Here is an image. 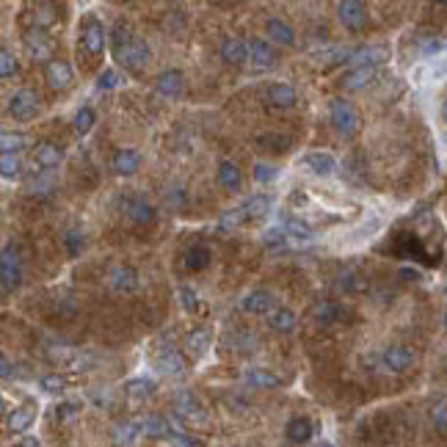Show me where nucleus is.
Returning a JSON list of instances; mask_svg holds the SVG:
<instances>
[{
    "label": "nucleus",
    "mask_w": 447,
    "mask_h": 447,
    "mask_svg": "<svg viewBox=\"0 0 447 447\" xmlns=\"http://www.w3.org/2000/svg\"><path fill=\"white\" fill-rule=\"evenodd\" d=\"M44 78H47V83H50V89H56V92H64L72 86V80H75V75H72V66L61 61V59H53L50 64L44 66Z\"/></svg>",
    "instance_id": "7"
},
{
    "label": "nucleus",
    "mask_w": 447,
    "mask_h": 447,
    "mask_svg": "<svg viewBox=\"0 0 447 447\" xmlns=\"http://www.w3.org/2000/svg\"><path fill=\"white\" fill-rule=\"evenodd\" d=\"M0 174L3 180H17L23 174V160L20 155H3L0 158Z\"/></svg>",
    "instance_id": "40"
},
{
    "label": "nucleus",
    "mask_w": 447,
    "mask_h": 447,
    "mask_svg": "<svg viewBox=\"0 0 447 447\" xmlns=\"http://www.w3.org/2000/svg\"><path fill=\"white\" fill-rule=\"evenodd\" d=\"M31 191L33 193H50L53 191V177H39V180H33Z\"/></svg>",
    "instance_id": "55"
},
{
    "label": "nucleus",
    "mask_w": 447,
    "mask_h": 447,
    "mask_svg": "<svg viewBox=\"0 0 447 447\" xmlns=\"http://www.w3.org/2000/svg\"><path fill=\"white\" fill-rule=\"evenodd\" d=\"M0 147H3V155H17L23 147H25V135L23 133H3L0 135Z\"/></svg>",
    "instance_id": "41"
},
{
    "label": "nucleus",
    "mask_w": 447,
    "mask_h": 447,
    "mask_svg": "<svg viewBox=\"0 0 447 447\" xmlns=\"http://www.w3.org/2000/svg\"><path fill=\"white\" fill-rule=\"evenodd\" d=\"M249 44L243 42V39H238V36H229V39H223V44H221V59L226 61V64H235V66H240V64H246L249 61Z\"/></svg>",
    "instance_id": "12"
},
{
    "label": "nucleus",
    "mask_w": 447,
    "mask_h": 447,
    "mask_svg": "<svg viewBox=\"0 0 447 447\" xmlns=\"http://www.w3.org/2000/svg\"><path fill=\"white\" fill-rule=\"evenodd\" d=\"M285 229H288V232H293L295 238H304V240H307V238H312V229H310L307 223H301V221H288V223H285Z\"/></svg>",
    "instance_id": "54"
},
{
    "label": "nucleus",
    "mask_w": 447,
    "mask_h": 447,
    "mask_svg": "<svg viewBox=\"0 0 447 447\" xmlns=\"http://www.w3.org/2000/svg\"><path fill=\"white\" fill-rule=\"evenodd\" d=\"M274 307H276V295L268 293V290H255V293L243 295V301H240V310L249 312V315H265Z\"/></svg>",
    "instance_id": "9"
},
{
    "label": "nucleus",
    "mask_w": 447,
    "mask_h": 447,
    "mask_svg": "<svg viewBox=\"0 0 447 447\" xmlns=\"http://www.w3.org/2000/svg\"><path fill=\"white\" fill-rule=\"evenodd\" d=\"M246 384L257 386V389H274V386H279V376H274L265 367H249L246 370Z\"/></svg>",
    "instance_id": "31"
},
{
    "label": "nucleus",
    "mask_w": 447,
    "mask_h": 447,
    "mask_svg": "<svg viewBox=\"0 0 447 447\" xmlns=\"http://www.w3.org/2000/svg\"><path fill=\"white\" fill-rule=\"evenodd\" d=\"M268 207H271V199L265 193H255V196H249L243 202V210L249 213V219H262L268 213Z\"/></svg>",
    "instance_id": "39"
},
{
    "label": "nucleus",
    "mask_w": 447,
    "mask_h": 447,
    "mask_svg": "<svg viewBox=\"0 0 447 447\" xmlns=\"http://www.w3.org/2000/svg\"><path fill=\"white\" fill-rule=\"evenodd\" d=\"M169 442H171V445H174V447H204V445H202V442H199V439H193L191 434H185V431H180L177 425H174V434L169 436Z\"/></svg>",
    "instance_id": "45"
},
{
    "label": "nucleus",
    "mask_w": 447,
    "mask_h": 447,
    "mask_svg": "<svg viewBox=\"0 0 447 447\" xmlns=\"http://www.w3.org/2000/svg\"><path fill=\"white\" fill-rule=\"evenodd\" d=\"M42 389L44 392H64L66 386V379L64 376H59V373H50V376H42Z\"/></svg>",
    "instance_id": "47"
},
{
    "label": "nucleus",
    "mask_w": 447,
    "mask_h": 447,
    "mask_svg": "<svg viewBox=\"0 0 447 447\" xmlns=\"http://www.w3.org/2000/svg\"><path fill=\"white\" fill-rule=\"evenodd\" d=\"M345 312H343V307L340 304H334V301H320L312 307V318L323 323V326H331V323H337V320L343 318Z\"/></svg>",
    "instance_id": "30"
},
{
    "label": "nucleus",
    "mask_w": 447,
    "mask_h": 447,
    "mask_svg": "<svg viewBox=\"0 0 447 447\" xmlns=\"http://www.w3.org/2000/svg\"><path fill=\"white\" fill-rule=\"evenodd\" d=\"M249 61L255 69H271V66L276 64V50L265 42V39H255L252 44H249Z\"/></svg>",
    "instance_id": "13"
},
{
    "label": "nucleus",
    "mask_w": 447,
    "mask_h": 447,
    "mask_svg": "<svg viewBox=\"0 0 447 447\" xmlns=\"http://www.w3.org/2000/svg\"><path fill=\"white\" fill-rule=\"evenodd\" d=\"M180 298H183V310H188V312H193V310L199 307V301H196V290H191L188 285H183V288H180Z\"/></svg>",
    "instance_id": "51"
},
{
    "label": "nucleus",
    "mask_w": 447,
    "mask_h": 447,
    "mask_svg": "<svg viewBox=\"0 0 447 447\" xmlns=\"http://www.w3.org/2000/svg\"><path fill=\"white\" fill-rule=\"evenodd\" d=\"M431 417H434L436 428H442V431H447V400H439V403L434 406V412H431Z\"/></svg>",
    "instance_id": "52"
},
{
    "label": "nucleus",
    "mask_w": 447,
    "mask_h": 447,
    "mask_svg": "<svg viewBox=\"0 0 447 447\" xmlns=\"http://www.w3.org/2000/svg\"><path fill=\"white\" fill-rule=\"evenodd\" d=\"M33 160H36V166H39V169L50 171V169H56V166L64 160V149H61L59 144H50V141H44V144H39V147H36V155H33Z\"/></svg>",
    "instance_id": "14"
},
{
    "label": "nucleus",
    "mask_w": 447,
    "mask_h": 447,
    "mask_svg": "<svg viewBox=\"0 0 447 447\" xmlns=\"http://www.w3.org/2000/svg\"><path fill=\"white\" fill-rule=\"evenodd\" d=\"M78 415H80V406H78V403H59V406H56V420H59V422H69V420H75Z\"/></svg>",
    "instance_id": "50"
},
{
    "label": "nucleus",
    "mask_w": 447,
    "mask_h": 447,
    "mask_svg": "<svg viewBox=\"0 0 447 447\" xmlns=\"http://www.w3.org/2000/svg\"><path fill=\"white\" fill-rule=\"evenodd\" d=\"M185 89V80H183V72L180 69H169L158 78V92L169 99H177Z\"/></svg>",
    "instance_id": "17"
},
{
    "label": "nucleus",
    "mask_w": 447,
    "mask_h": 447,
    "mask_svg": "<svg viewBox=\"0 0 447 447\" xmlns=\"http://www.w3.org/2000/svg\"><path fill=\"white\" fill-rule=\"evenodd\" d=\"M246 221H249V213L243 210V204H238V207H232V210L223 213L221 221H219V229H221V232H232V229L243 226Z\"/></svg>",
    "instance_id": "38"
},
{
    "label": "nucleus",
    "mask_w": 447,
    "mask_h": 447,
    "mask_svg": "<svg viewBox=\"0 0 447 447\" xmlns=\"http://www.w3.org/2000/svg\"><path fill=\"white\" fill-rule=\"evenodd\" d=\"M36 420V406L33 403H25V406H17L11 415H8V431L11 434H25Z\"/></svg>",
    "instance_id": "18"
},
{
    "label": "nucleus",
    "mask_w": 447,
    "mask_h": 447,
    "mask_svg": "<svg viewBox=\"0 0 447 447\" xmlns=\"http://www.w3.org/2000/svg\"><path fill=\"white\" fill-rule=\"evenodd\" d=\"M94 122H97L94 108H89V105H83V108L78 111V116H75V133H78V135H86L89 130L94 128Z\"/></svg>",
    "instance_id": "42"
},
{
    "label": "nucleus",
    "mask_w": 447,
    "mask_h": 447,
    "mask_svg": "<svg viewBox=\"0 0 447 447\" xmlns=\"http://www.w3.org/2000/svg\"><path fill=\"white\" fill-rule=\"evenodd\" d=\"M329 116H331L334 130H337L340 135H345V138H353V135L362 130L359 111L353 108L348 99H343V97H334V99L329 102Z\"/></svg>",
    "instance_id": "1"
},
{
    "label": "nucleus",
    "mask_w": 447,
    "mask_h": 447,
    "mask_svg": "<svg viewBox=\"0 0 447 447\" xmlns=\"http://www.w3.org/2000/svg\"><path fill=\"white\" fill-rule=\"evenodd\" d=\"M337 14H340L343 25L351 28V31H359V28L367 23V8H365V3H359V0H343V3L337 6Z\"/></svg>",
    "instance_id": "8"
},
{
    "label": "nucleus",
    "mask_w": 447,
    "mask_h": 447,
    "mask_svg": "<svg viewBox=\"0 0 447 447\" xmlns=\"http://www.w3.org/2000/svg\"><path fill=\"white\" fill-rule=\"evenodd\" d=\"M442 119H445V125H447V99L442 102Z\"/></svg>",
    "instance_id": "59"
},
{
    "label": "nucleus",
    "mask_w": 447,
    "mask_h": 447,
    "mask_svg": "<svg viewBox=\"0 0 447 447\" xmlns=\"http://www.w3.org/2000/svg\"><path fill=\"white\" fill-rule=\"evenodd\" d=\"M445 323H447V312H445Z\"/></svg>",
    "instance_id": "61"
},
{
    "label": "nucleus",
    "mask_w": 447,
    "mask_h": 447,
    "mask_svg": "<svg viewBox=\"0 0 447 447\" xmlns=\"http://www.w3.org/2000/svg\"><path fill=\"white\" fill-rule=\"evenodd\" d=\"M138 434H144V422H135V420L119 422V425L114 428V439H116V445H122V447L133 445V442L138 439Z\"/></svg>",
    "instance_id": "29"
},
{
    "label": "nucleus",
    "mask_w": 447,
    "mask_h": 447,
    "mask_svg": "<svg viewBox=\"0 0 447 447\" xmlns=\"http://www.w3.org/2000/svg\"><path fill=\"white\" fill-rule=\"evenodd\" d=\"M155 367H158V373H163V376H174L177 379V376L185 373V359L174 351L160 353L158 359H155Z\"/></svg>",
    "instance_id": "24"
},
{
    "label": "nucleus",
    "mask_w": 447,
    "mask_h": 447,
    "mask_svg": "<svg viewBox=\"0 0 447 447\" xmlns=\"http://www.w3.org/2000/svg\"><path fill=\"white\" fill-rule=\"evenodd\" d=\"M66 249H69V255H78L80 249H83V235L78 232V229H72V232H66Z\"/></svg>",
    "instance_id": "53"
},
{
    "label": "nucleus",
    "mask_w": 447,
    "mask_h": 447,
    "mask_svg": "<svg viewBox=\"0 0 447 447\" xmlns=\"http://www.w3.org/2000/svg\"><path fill=\"white\" fill-rule=\"evenodd\" d=\"M119 86V75L114 72V69H105L99 78H97V89L99 92H111V89H116Z\"/></svg>",
    "instance_id": "49"
},
{
    "label": "nucleus",
    "mask_w": 447,
    "mask_h": 447,
    "mask_svg": "<svg viewBox=\"0 0 447 447\" xmlns=\"http://www.w3.org/2000/svg\"><path fill=\"white\" fill-rule=\"evenodd\" d=\"M152 392H155V381H149V379H133L125 384V395L130 400H147Z\"/></svg>",
    "instance_id": "34"
},
{
    "label": "nucleus",
    "mask_w": 447,
    "mask_h": 447,
    "mask_svg": "<svg viewBox=\"0 0 447 447\" xmlns=\"http://www.w3.org/2000/svg\"><path fill=\"white\" fill-rule=\"evenodd\" d=\"M0 376H3V379H8V376H11V362H8L6 356L0 359Z\"/></svg>",
    "instance_id": "56"
},
{
    "label": "nucleus",
    "mask_w": 447,
    "mask_h": 447,
    "mask_svg": "<svg viewBox=\"0 0 447 447\" xmlns=\"http://www.w3.org/2000/svg\"><path fill=\"white\" fill-rule=\"evenodd\" d=\"M384 59H389V50L381 47V44H370V47H362V50L351 53L353 69H359V66H376L381 64Z\"/></svg>",
    "instance_id": "16"
},
{
    "label": "nucleus",
    "mask_w": 447,
    "mask_h": 447,
    "mask_svg": "<svg viewBox=\"0 0 447 447\" xmlns=\"http://www.w3.org/2000/svg\"><path fill=\"white\" fill-rule=\"evenodd\" d=\"M257 144H259V147L271 144L268 149H274V152H285V149L290 147V138L288 135H259V138H257Z\"/></svg>",
    "instance_id": "44"
},
{
    "label": "nucleus",
    "mask_w": 447,
    "mask_h": 447,
    "mask_svg": "<svg viewBox=\"0 0 447 447\" xmlns=\"http://www.w3.org/2000/svg\"><path fill=\"white\" fill-rule=\"evenodd\" d=\"M174 412L177 417H183V420H191V422H204L207 420V412H204V406L199 403V398L193 395V392H180L177 398H174Z\"/></svg>",
    "instance_id": "6"
},
{
    "label": "nucleus",
    "mask_w": 447,
    "mask_h": 447,
    "mask_svg": "<svg viewBox=\"0 0 447 447\" xmlns=\"http://www.w3.org/2000/svg\"><path fill=\"white\" fill-rule=\"evenodd\" d=\"M36 111H39V94L33 89H20L8 99V114L17 122H31L36 116Z\"/></svg>",
    "instance_id": "2"
},
{
    "label": "nucleus",
    "mask_w": 447,
    "mask_h": 447,
    "mask_svg": "<svg viewBox=\"0 0 447 447\" xmlns=\"http://www.w3.org/2000/svg\"><path fill=\"white\" fill-rule=\"evenodd\" d=\"M133 39H135V36H133V28H130L128 23L119 20V23L114 25V31H111V50H114V56H116L119 50H125Z\"/></svg>",
    "instance_id": "37"
},
{
    "label": "nucleus",
    "mask_w": 447,
    "mask_h": 447,
    "mask_svg": "<svg viewBox=\"0 0 447 447\" xmlns=\"http://www.w3.org/2000/svg\"><path fill=\"white\" fill-rule=\"evenodd\" d=\"M265 33H268L274 42L285 44V47H293V44H295V31L290 28L285 20H279V17H271V20L265 23Z\"/></svg>",
    "instance_id": "22"
},
{
    "label": "nucleus",
    "mask_w": 447,
    "mask_h": 447,
    "mask_svg": "<svg viewBox=\"0 0 447 447\" xmlns=\"http://www.w3.org/2000/svg\"><path fill=\"white\" fill-rule=\"evenodd\" d=\"M144 434L152 436V439H169L174 434V422H169L160 415H149L144 420Z\"/></svg>",
    "instance_id": "26"
},
{
    "label": "nucleus",
    "mask_w": 447,
    "mask_h": 447,
    "mask_svg": "<svg viewBox=\"0 0 447 447\" xmlns=\"http://www.w3.org/2000/svg\"><path fill=\"white\" fill-rule=\"evenodd\" d=\"M312 431H315L312 420H307V417H295L288 422V439L295 445H307L312 439Z\"/></svg>",
    "instance_id": "25"
},
{
    "label": "nucleus",
    "mask_w": 447,
    "mask_h": 447,
    "mask_svg": "<svg viewBox=\"0 0 447 447\" xmlns=\"http://www.w3.org/2000/svg\"><path fill=\"white\" fill-rule=\"evenodd\" d=\"M320 447H331V445H320Z\"/></svg>",
    "instance_id": "60"
},
{
    "label": "nucleus",
    "mask_w": 447,
    "mask_h": 447,
    "mask_svg": "<svg viewBox=\"0 0 447 447\" xmlns=\"http://www.w3.org/2000/svg\"><path fill=\"white\" fill-rule=\"evenodd\" d=\"M210 265V249L207 246H191L185 252V268L188 271H204Z\"/></svg>",
    "instance_id": "36"
},
{
    "label": "nucleus",
    "mask_w": 447,
    "mask_h": 447,
    "mask_svg": "<svg viewBox=\"0 0 447 447\" xmlns=\"http://www.w3.org/2000/svg\"><path fill=\"white\" fill-rule=\"evenodd\" d=\"M111 285L116 293H133L138 285V274L130 268V265H119L114 274H111Z\"/></svg>",
    "instance_id": "27"
},
{
    "label": "nucleus",
    "mask_w": 447,
    "mask_h": 447,
    "mask_svg": "<svg viewBox=\"0 0 447 447\" xmlns=\"http://www.w3.org/2000/svg\"><path fill=\"white\" fill-rule=\"evenodd\" d=\"M25 50H28V56H31L33 61H47V59H53V42L44 36V31H28L25 33ZM50 64V61H47Z\"/></svg>",
    "instance_id": "11"
},
{
    "label": "nucleus",
    "mask_w": 447,
    "mask_h": 447,
    "mask_svg": "<svg viewBox=\"0 0 447 447\" xmlns=\"http://www.w3.org/2000/svg\"><path fill=\"white\" fill-rule=\"evenodd\" d=\"M0 279H3V293H11L14 288H20L23 282V265H20V255L17 249L6 246L3 257H0Z\"/></svg>",
    "instance_id": "3"
},
{
    "label": "nucleus",
    "mask_w": 447,
    "mask_h": 447,
    "mask_svg": "<svg viewBox=\"0 0 447 447\" xmlns=\"http://www.w3.org/2000/svg\"><path fill=\"white\" fill-rule=\"evenodd\" d=\"M11 75H17V59L11 56V50H0V78Z\"/></svg>",
    "instance_id": "46"
},
{
    "label": "nucleus",
    "mask_w": 447,
    "mask_h": 447,
    "mask_svg": "<svg viewBox=\"0 0 447 447\" xmlns=\"http://www.w3.org/2000/svg\"><path fill=\"white\" fill-rule=\"evenodd\" d=\"M384 365H386L392 373H406V370H412V365H415V351L406 348V345H389V348L384 351Z\"/></svg>",
    "instance_id": "10"
},
{
    "label": "nucleus",
    "mask_w": 447,
    "mask_h": 447,
    "mask_svg": "<svg viewBox=\"0 0 447 447\" xmlns=\"http://www.w3.org/2000/svg\"><path fill=\"white\" fill-rule=\"evenodd\" d=\"M219 183H221L226 191H238L240 188L243 177H240V169L232 160H223L221 166H219Z\"/></svg>",
    "instance_id": "32"
},
{
    "label": "nucleus",
    "mask_w": 447,
    "mask_h": 447,
    "mask_svg": "<svg viewBox=\"0 0 447 447\" xmlns=\"http://www.w3.org/2000/svg\"><path fill=\"white\" fill-rule=\"evenodd\" d=\"M373 80H376V66H359V69H351V72L343 78V89H345V92H362V89H367Z\"/></svg>",
    "instance_id": "15"
},
{
    "label": "nucleus",
    "mask_w": 447,
    "mask_h": 447,
    "mask_svg": "<svg viewBox=\"0 0 447 447\" xmlns=\"http://www.w3.org/2000/svg\"><path fill=\"white\" fill-rule=\"evenodd\" d=\"M268 99L276 108H293L295 105V89L290 83H271L268 86Z\"/></svg>",
    "instance_id": "28"
},
{
    "label": "nucleus",
    "mask_w": 447,
    "mask_h": 447,
    "mask_svg": "<svg viewBox=\"0 0 447 447\" xmlns=\"http://www.w3.org/2000/svg\"><path fill=\"white\" fill-rule=\"evenodd\" d=\"M31 20H33V25H36V31L50 28V25L56 23V6H53V3H36Z\"/></svg>",
    "instance_id": "35"
},
{
    "label": "nucleus",
    "mask_w": 447,
    "mask_h": 447,
    "mask_svg": "<svg viewBox=\"0 0 447 447\" xmlns=\"http://www.w3.org/2000/svg\"><path fill=\"white\" fill-rule=\"evenodd\" d=\"M122 210H125V216H128L130 221L135 223H149L155 219V207L149 202H144V199H128L122 204Z\"/></svg>",
    "instance_id": "19"
},
{
    "label": "nucleus",
    "mask_w": 447,
    "mask_h": 447,
    "mask_svg": "<svg viewBox=\"0 0 447 447\" xmlns=\"http://www.w3.org/2000/svg\"><path fill=\"white\" fill-rule=\"evenodd\" d=\"M295 323H298V318H295V312L293 310H276L271 318H268V326L274 329V331H282V334H288V331H293L295 329Z\"/></svg>",
    "instance_id": "33"
},
{
    "label": "nucleus",
    "mask_w": 447,
    "mask_h": 447,
    "mask_svg": "<svg viewBox=\"0 0 447 447\" xmlns=\"http://www.w3.org/2000/svg\"><path fill=\"white\" fill-rule=\"evenodd\" d=\"M442 47H445L442 42H431V44H425V50H422V53H425V56H431V53H439Z\"/></svg>",
    "instance_id": "58"
},
{
    "label": "nucleus",
    "mask_w": 447,
    "mask_h": 447,
    "mask_svg": "<svg viewBox=\"0 0 447 447\" xmlns=\"http://www.w3.org/2000/svg\"><path fill=\"white\" fill-rule=\"evenodd\" d=\"M210 345H213V337H210L207 329H193L191 334L185 337V348H188L193 359H202L204 353L210 351Z\"/></svg>",
    "instance_id": "23"
},
{
    "label": "nucleus",
    "mask_w": 447,
    "mask_h": 447,
    "mask_svg": "<svg viewBox=\"0 0 447 447\" xmlns=\"http://www.w3.org/2000/svg\"><path fill=\"white\" fill-rule=\"evenodd\" d=\"M301 163H304L310 171L320 174V177H331L334 169H337V163H334V158H331L329 152H310V155L301 158Z\"/></svg>",
    "instance_id": "21"
},
{
    "label": "nucleus",
    "mask_w": 447,
    "mask_h": 447,
    "mask_svg": "<svg viewBox=\"0 0 447 447\" xmlns=\"http://www.w3.org/2000/svg\"><path fill=\"white\" fill-rule=\"evenodd\" d=\"M141 169V155L135 149H119L114 155V171L122 174V177H133L135 171Z\"/></svg>",
    "instance_id": "20"
},
{
    "label": "nucleus",
    "mask_w": 447,
    "mask_h": 447,
    "mask_svg": "<svg viewBox=\"0 0 447 447\" xmlns=\"http://www.w3.org/2000/svg\"><path fill=\"white\" fill-rule=\"evenodd\" d=\"M17 447H42V445H39V439H36V436H23V439L17 442Z\"/></svg>",
    "instance_id": "57"
},
{
    "label": "nucleus",
    "mask_w": 447,
    "mask_h": 447,
    "mask_svg": "<svg viewBox=\"0 0 447 447\" xmlns=\"http://www.w3.org/2000/svg\"><path fill=\"white\" fill-rule=\"evenodd\" d=\"M105 39H108L105 25H102L97 17H89V20L83 23V28H80V44H83V50H86L89 56H99V53L105 50Z\"/></svg>",
    "instance_id": "5"
},
{
    "label": "nucleus",
    "mask_w": 447,
    "mask_h": 447,
    "mask_svg": "<svg viewBox=\"0 0 447 447\" xmlns=\"http://www.w3.org/2000/svg\"><path fill=\"white\" fill-rule=\"evenodd\" d=\"M262 243H265V246H271V249L285 246V243H288V229H285V226H274V229H268V232L262 235Z\"/></svg>",
    "instance_id": "43"
},
{
    "label": "nucleus",
    "mask_w": 447,
    "mask_h": 447,
    "mask_svg": "<svg viewBox=\"0 0 447 447\" xmlns=\"http://www.w3.org/2000/svg\"><path fill=\"white\" fill-rule=\"evenodd\" d=\"M149 59H152V50H149V44H147L144 39H133L125 50H119V53H116V61H119V64H125L128 69H133V72L147 69Z\"/></svg>",
    "instance_id": "4"
},
{
    "label": "nucleus",
    "mask_w": 447,
    "mask_h": 447,
    "mask_svg": "<svg viewBox=\"0 0 447 447\" xmlns=\"http://www.w3.org/2000/svg\"><path fill=\"white\" fill-rule=\"evenodd\" d=\"M279 174V169H274L271 163H257L255 166V180L257 183H274Z\"/></svg>",
    "instance_id": "48"
}]
</instances>
